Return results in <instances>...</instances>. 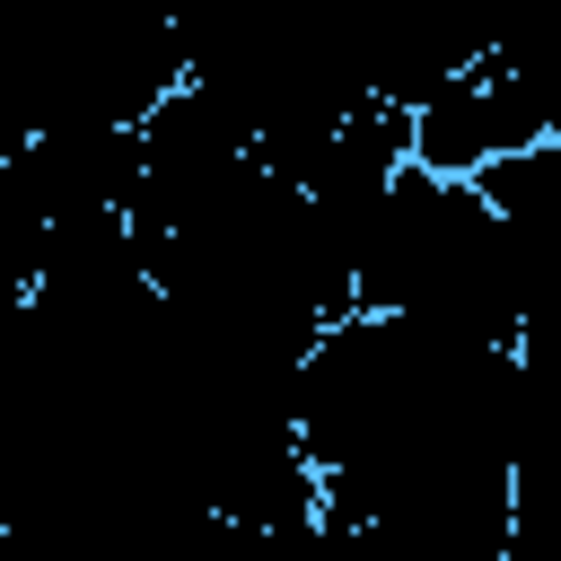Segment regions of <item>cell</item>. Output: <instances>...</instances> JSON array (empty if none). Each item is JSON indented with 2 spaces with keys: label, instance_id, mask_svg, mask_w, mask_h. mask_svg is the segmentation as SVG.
Listing matches in <instances>:
<instances>
[{
  "label": "cell",
  "instance_id": "3957f363",
  "mask_svg": "<svg viewBox=\"0 0 561 561\" xmlns=\"http://www.w3.org/2000/svg\"><path fill=\"white\" fill-rule=\"evenodd\" d=\"M44 237H53V219H44L35 184L18 175V158H0V298H26L35 289Z\"/></svg>",
  "mask_w": 561,
  "mask_h": 561
},
{
  "label": "cell",
  "instance_id": "6da1fadb",
  "mask_svg": "<svg viewBox=\"0 0 561 561\" xmlns=\"http://www.w3.org/2000/svg\"><path fill=\"white\" fill-rule=\"evenodd\" d=\"M526 289H535V254L491 219V202L421 167L386 184L351 263V316H412L500 351H526Z\"/></svg>",
  "mask_w": 561,
  "mask_h": 561
},
{
  "label": "cell",
  "instance_id": "7a4b0ae2",
  "mask_svg": "<svg viewBox=\"0 0 561 561\" xmlns=\"http://www.w3.org/2000/svg\"><path fill=\"white\" fill-rule=\"evenodd\" d=\"M552 140V105L543 88L517 70V53H473L465 79H447L412 123H403V167L438 175V184H473L482 167L517 158V149H543Z\"/></svg>",
  "mask_w": 561,
  "mask_h": 561
}]
</instances>
